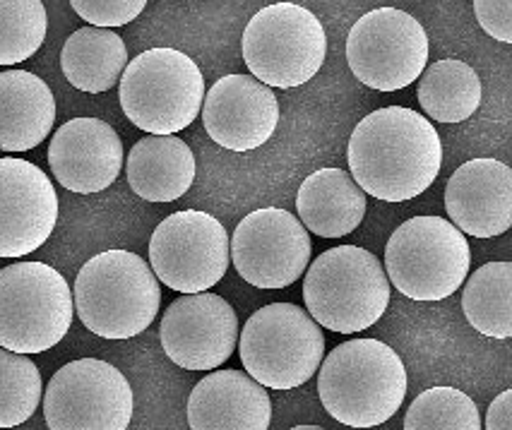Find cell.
<instances>
[{
	"label": "cell",
	"instance_id": "obj_13",
	"mask_svg": "<svg viewBox=\"0 0 512 430\" xmlns=\"http://www.w3.org/2000/svg\"><path fill=\"white\" fill-rule=\"evenodd\" d=\"M311 236L296 214L263 207L238 222L229 255L243 282L255 289H287L311 265Z\"/></svg>",
	"mask_w": 512,
	"mask_h": 430
},
{
	"label": "cell",
	"instance_id": "obj_28",
	"mask_svg": "<svg viewBox=\"0 0 512 430\" xmlns=\"http://www.w3.org/2000/svg\"><path fill=\"white\" fill-rule=\"evenodd\" d=\"M49 17L41 0H0V65L29 61L41 49Z\"/></svg>",
	"mask_w": 512,
	"mask_h": 430
},
{
	"label": "cell",
	"instance_id": "obj_12",
	"mask_svg": "<svg viewBox=\"0 0 512 430\" xmlns=\"http://www.w3.org/2000/svg\"><path fill=\"white\" fill-rule=\"evenodd\" d=\"M229 234L219 219L198 209L166 217L150 238V267L178 294L212 289L229 270Z\"/></svg>",
	"mask_w": 512,
	"mask_h": 430
},
{
	"label": "cell",
	"instance_id": "obj_19",
	"mask_svg": "<svg viewBox=\"0 0 512 430\" xmlns=\"http://www.w3.org/2000/svg\"><path fill=\"white\" fill-rule=\"evenodd\" d=\"M270 423L267 387L243 370H214L190 392L188 426L193 430H267Z\"/></svg>",
	"mask_w": 512,
	"mask_h": 430
},
{
	"label": "cell",
	"instance_id": "obj_31",
	"mask_svg": "<svg viewBox=\"0 0 512 430\" xmlns=\"http://www.w3.org/2000/svg\"><path fill=\"white\" fill-rule=\"evenodd\" d=\"M488 430H512V390L500 392L488 406L486 421L481 423Z\"/></svg>",
	"mask_w": 512,
	"mask_h": 430
},
{
	"label": "cell",
	"instance_id": "obj_29",
	"mask_svg": "<svg viewBox=\"0 0 512 430\" xmlns=\"http://www.w3.org/2000/svg\"><path fill=\"white\" fill-rule=\"evenodd\" d=\"M70 5L87 25L116 29L138 20L147 0H70Z\"/></svg>",
	"mask_w": 512,
	"mask_h": 430
},
{
	"label": "cell",
	"instance_id": "obj_26",
	"mask_svg": "<svg viewBox=\"0 0 512 430\" xmlns=\"http://www.w3.org/2000/svg\"><path fill=\"white\" fill-rule=\"evenodd\" d=\"M44 397V382L29 354L0 346V428H15L34 416Z\"/></svg>",
	"mask_w": 512,
	"mask_h": 430
},
{
	"label": "cell",
	"instance_id": "obj_15",
	"mask_svg": "<svg viewBox=\"0 0 512 430\" xmlns=\"http://www.w3.org/2000/svg\"><path fill=\"white\" fill-rule=\"evenodd\" d=\"M58 195L37 164L0 157V258H25L49 241Z\"/></svg>",
	"mask_w": 512,
	"mask_h": 430
},
{
	"label": "cell",
	"instance_id": "obj_17",
	"mask_svg": "<svg viewBox=\"0 0 512 430\" xmlns=\"http://www.w3.org/2000/svg\"><path fill=\"white\" fill-rule=\"evenodd\" d=\"M123 142L101 118H73L51 137L49 166L56 181L77 195H94L123 171Z\"/></svg>",
	"mask_w": 512,
	"mask_h": 430
},
{
	"label": "cell",
	"instance_id": "obj_8",
	"mask_svg": "<svg viewBox=\"0 0 512 430\" xmlns=\"http://www.w3.org/2000/svg\"><path fill=\"white\" fill-rule=\"evenodd\" d=\"M472 265L467 238L443 217H414L385 246V274L402 296L443 301L464 284Z\"/></svg>",
	"mask_w": 512,
	"mask_h": 430
},
{
	"label": "cell",
	"instance_id": "obj_20",
	"mask_svg": "<svg viewBox=\"0 0 512 430\" xmlns=\"http://www.w3.org/2000/svg\"><path fill=\"white\" fill-rule=\"evenodd\" d=\"M56 97L27 70L0 73V152H29L51 135Z\"/></svg>",
	"mask_w": 512,
	"mask_h": 430
},
{
	"label": "cell",
	"instance_id": "obj_3",
	"mask_svg": "<svg viewBox=\"0 0 512 430\" xmlns=\"http://www.w3.org/2000/svg\"><path fill=\"white\" fill-rule=\"evenodd\" d=\"M73 306L89 332L104 339L138 337L162 306L157 274L130 250H104L77 272Z\"/></svg>",
	"mask_w": 512,
	"mask_h": 430
},
{
	"label": "cell",
	"instance_id": "obj_18",
	"mask_svg": "<svg viewBox=\"0 0 512 430\" xmlns=\"http://www.w3.org/2000/svg\"><path fill=\"white\" fill-rule=\"evenodd\" d=\"M452 224L474 238L503 236L512 226V171L498 159H472L445 185Z\"/></svg>",
	"mask_w": 512,
	"mask_h": 430
},
{
	"label": "cell",
	"instance_id": "obj_4",
	"mask_svg": "<svg viewBox=\"0 0 512 430\" xmlns=\"http://www.w3.org/2000/svg\"><path fill=\"white\" fill-rule=\"evenodd\" d=\"M303 301L320 327L356 334L373 327L390 306V279L371 250L339 246L306 267Z\"/></svg>",
	"mask_w": 512,
	"mask_h": 430
},
{
	"label": "cell",
	"instance_id": "obj_5",
	"mask_svg": "<svg viewBox=\"0 0 512 430\" xmlns=\"http://www.w3.org/2000/svg\"><path fill=\"white\" fill-rule=\"evenodd\" d=\"M121 109L150 135H176L200 116L205 77L198 63L176 49H150L125 65Z\"/></svg>",
	"mask_w": 512,
	"mask_h": 430
},
{
	"label": "cell",
	"instance_id": "obj_6",
	"mask_svg": "<svg viewBox=\"0 0 512 430\" xmlns=\"http://www.w3.org/2000/svg\"><path fill=\"white\" fill-rule=\"evenodd\" d=\"M236 346L243 370L270 390L306 385L325 356L323 330L294 303H270L255 310Z\"/></svg>",
	"mask_w": 512,
	"mask_h": 430
},
{
	"label": "cell",
	"instance_id": "obj_16",
	"mask_svg": "<svg viewBox=\"0 0 512 430\" xmlns=\"http://www.w3.org/2000/svg\"><path fill=\"white\" fill-rule=\"evenodd\" d=\"M207 135L231 152L263 147L275 135L279 101L253 75H226L212 85L200 109Z\"/></svg>",
	"mask_w": 512,
	"mask_h": 430
},
{
	"label": "cell",
	"instance_id": "obj_1",
	"mask_svg": "<svg viewBox=\"0 0 512 430\" xmlns=\"http://www.w3.org/2000/svg\"><path fill=\"white\" fill-rule=\"evenodd\" d=\"M351 178L385 202L414 200L431 188L443 166L438 130L404 106H385L356 125L349 149Z\"/></svg>",
	"mask_w": 512,
	"mask_h": 430
},
{
	"label": "cell",
	"instance_id": "obj_25",
	"mask_svg": "<svg viewBox=\"0 0 512 430\" xmlns=\"http://www.w3.org/2000/svg\"><path fill=\"white\" fill-rule=\"evenodd\" d=\"M462 310L476 332L491 339L512 337V265L488 262L464 279Z\"/></svg>",
	"mask_w": 512,
	"mask_h": 430
},
{
	"label": "cell",
	"instance_id": "obj_27",
	"mask_svg": "<svg viewBox=\"0 0 512 430\" xmlns=\"http://www.w3.org/2000/svg\"><path fill=\"white\" fill-rule=\"evenodd\" d=\"M407 430H479L481 416L469 394L450 385L421 392L404 416Z\"/></svg>",
	"mask_w": 512,
	"mask_h": 430
},
{
	"label": "cell",
	"instance_id": "obj_22",
	"mask_svg": "<svg viewBox=\"0 0 512 430\" xmlns=\"http://www.w3.org/2000/svg\"><path fill=\"white\" fill-rule=\"evenodd\" d=\"M296 212L308 234L342 238L356 231L366 217V193L351 173L320 169L301 183Z\"/></svg>",
	"mask_w": 512,
	"mask_h": 430
},
{
	"label": "cell",
	"instance_id": "obj_30",
	"mask_svg": "<svg viewBox=\"0 0 512 430\" xmlns=\"http://www.w3.org/2000/svg\"><path fill=\"white\" fill-rule=\"evenodd\" d=\"M512 0H474L476 20L488 37L512 44Z\"/></svg>",
	"mask_w": 512,
	"mask_h": 430
},
{
	"label": "cell",
	"instance_id": "obj_9",
	"mask_svg": "<svg viewBox=\"0 0 512 430\" xmlns=\"http://www.w3.org/2000/svg\"><path fill=\"white\" fill-rule=\"evenodd\" d=\"M250 75L267 87L306 85L323 68L327 37L320 20L299 3L267 5L250 17L241 39Z\"/></svg>",
	"mask_w": 512,
	"mask_h": 430
},
{
	"label": "cell",
	"instance_id": "obj_14",
	"mask_svg": "<svg viewBox=\"0 0 512 430\" xmlns=\"http://www.w3.org/2000/svg\"><path fill=\"white\" fill-rule=\"evenodd\" d=\"M164 354L186 370H214L234 356L238 318L222 296L183 294L166 308L159 327Z\"/></svg>",
	"mask_w": 512,
	"mask_h": 430
},
{
	"label": "cell",
	"instance_id": "obj_11",
	"mask_svg": "<svg viewBox=\"0 0 512 430\" xmlns=\"http://www.w3.org/2000/svg\"><path fill=\"white\" fill-rule=\"evenodd\" d=\"M347 61L361 85L397 92L414 85L428 65L426 29L404 10H371L349 29Z\"/></svg>",
	"mask_w": 512,
	"mask_h": 430
},
{
	"label": "cell",
	"instance_id": "obj_2",
	"mask_svg": "<svg viewBox=\"0 0 512 430\" xmlns=\"http://www.w3.org/2000/svg\"><path fill=\"white\" fill-rule=\"evenodd\" d=\"M323 358L320 402L342 426H383L400 411L407 397V368L392 346L378 339H351Z\"/></svg>",
	"mask_w": 512,
	"mask_h": 430
},
{
	"label": "cell",
	"instance_id": "obj_7",
	"mask_svg": "<svg viewBox=\"0 0 512 430\" xmlns=\"http://www.w3.org/2000/svg\"><path fill=\"white\" fill-rule=\"evenodd\" d=\"M73 291L46 262H15L0 270V346L44 354L73 325Z\"/></svg>",
	"mask_w": 512,
	"mask_h": 430
},
{
	"label": "cell",
	"instance_id": "obj_24",
	"mask_svg": "<svg viewBox=\"0 0 512 430\" xmlns=\"http://www.w3.org/2000/svg\"><path fill=\"white\" fill-rule=\"evenodd\" d=\"M419 104L438 123H462L481 104V80L472 65L445 58L419 75Z\"/></svg>",
	"mask_w": 512,
	"mask_h": 430
},
{
	"label": "cell",
	"instance_id": "obj_23",
	"mask_svg": "<svg viewBox=\"0 0 512 430\" xmlns=\"http://www.w3.org/2000/svg\"><path fill=\"white\" fill-rule=\"evenodd\" d=\"M128 65V46L109 27H82L65 39L61 68L65 80L87 94L109 92Z\"/></svg>",
	"mask_w": 512,
	"mask_h": 430
},
{
	"label": "cell",
	"instance_id": "obj_21",
	"mask_svg": "<svg viewBox=\"0 0 512 430\" xmlns=\"http://www.w3.org/2000/svg\"><path fill=\"white\" fill-rule=\"evenodd\" d=\"M195 154L176 135H147L133 145L125 176L133 193L147 202H174L195 181Z\"/></svg>",
	"mask_w": 512,
	"mask_h": 430
},
{
	"label": "cell",
	"instance_id": "obj_10",
	"mask_svg": "<svg viewBox=\"0 0 512 430\" xmlns=\"http://www.w3.org/2000/svg\"><path fill=\"white\" fill-rule=\"evenodd\" d=\"M41 399L51 430H125L133 421V387L121 370L99 358L63 366Z\"/></svg>",
	"mask_w": 512,
	"mask_h": 430
},
{
	"label": "cell",
	"instance_id": "obj_32",
	"mask_svg": "<svg viewBox=\"0 0 512 430\" xmlns=\"http://www.w3.org/2000/svg\"><path fill=\"white\" fill-rule=\"evenodd\" d=\"M294 430H320V426H296Z\"/></svg>",
	"mask_w": 512,
	"mask_h": 430
}]
</instances>
